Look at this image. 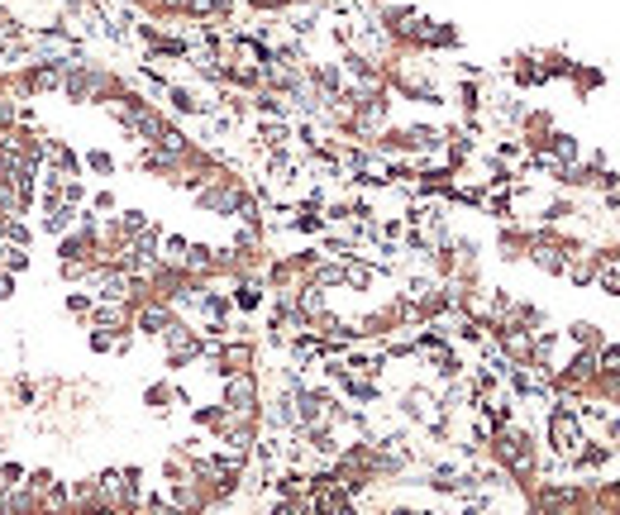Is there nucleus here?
<instances>
[{"mask_svg": "<svg viewBox=\"0 0 620 515\" xmlns=\"http://www.w3.org/2000/svg\"><path fill=\"white\" fill-rule=\"evenodd\" d=\"M587 429H583V415H577V405L568 401H549V415H544V448L549 458H573L577 448H583Z\"/></svg>", "mask_w": 620, "mask_h": 515, "instance_id": "nucleus-1", "label": "nucleus"}, {"mask_svg": "<svg viewBox=\"0 0 620 515\" xmlns=\"http://www.w3.org/2000/svg\"><path fill=\"white\" fill-rule=\"evenodd\" d=\"M205 373L220 377V382L234 377V373H258V339H253V334H229L220 343H210Z\"/></svg>", "mask_w": 620, "mask_h": 515, "instance_id": "nucleus-2", "label": "nucleus"}, {"mask_svg": "<svg viewBox=\"0 0 620 515\" xmlns=\"http://www.w3.org/2000/svg\"><path fill=\"white\" fill-rule=\"evenodd\" d=\"M220 405L229 420H263V377L258 373H234L220 382Z\"/></svg>", "mask_w": 620, "mask_h": 515, "instance_id": "nucleus-3", "label": "nucleus"}, {"mask_svg": "<svg viewBox=\"0 0 620 515\" xmlns=\"http://www.w3.org/2000/svg\"><path fill=\"white\" fill-rule=\"evenodd\" d=\"M96 81H100V68L96 62H68L62 68V100H72V105H91L96 100Z\"/></svg>", "mask_w": 620, "mask_h": 515, "instance_id": "nucleus-4", "label": "nucleus"}, {"mask_svg": "<svg viewBox=\"0 0 620 515\" xmlns=\"http://www.w3.org/2000/svg\"><path fill=\"white\" fill-rule=\"evenodd\" d=\"M506 72H510V81H516V91H540V86H549V72H544V62H540V48L510 53V58H506Z\"/></svg>", "mask_w": 620, "mask_h": 515, "instance_id": "nucleus-5", "label": "nucleus"}, {"mask_svg": "<svg viewBox=\"0 0 620 515\" xmlns=\"http://www.w3.org/2000/svg\"><path fill=\"white\" fill-rule=\"evenodd\" d=\"M596 277H602V253H596L592 244L577 248V253L568 258V268H563V282L577 287V291H587V287H596Z\"/></svg>", "mask_w": 620, "mask_h": 515, "instance_id": "nucleus-6", "label": "nucleus"}, {"mask_svg": "<svg viewBox=\"0 0 620 515\" xmlns=\"http://www.w3.org/2000/svg\"><path fill=\"white\" fill-rule=\"evenodd\" d=\"M173 320H177V310L167 306V300H148V306L134 310V334H143V339H163L167 330H173Z\"/></svg>", "mask_w": 620, "mask_h": 515, "instance_id": "nucleus-7", "label": "nucleus"}, {"mask_svg": "<svg viewBox=\"0 0 620 515\" xmlns=\"http://www.w3.org/2000/svg\"><path fill=\"white\" fill-rule=\"evenodd\" d=\"M611 463H615V444H602V439H583V448L568 458L573 472H602Z\"/></svg>", "mask_w": 620, "mask_h": 515, "instance_id": "nucleus-8", "label": "nucleus"}, {"mask_svg": "<svg viewBox=\"0 0 620 515\" xmlns=\"http://www.w3.org/2000/svg\"><path fill=\"white\" fill-rule=\"evenodd\" d=\"M163 100L173 105V115H186V120H196V115H215V100H201V91H191V86H167Z\"/></svg>", "mask_w": 620, "mask_h": 515, "instance_id": "nucleus-9", "label": "nucleus"}, {"mask_svg": "<svg viewBox=\"0 0 620 515\" xmlns=\"http://www.w3.org/2000/svg\"><path fill=\"white\" fill-rule=\"evenodd\" d=\"M173 401H186V392H182L173 377H158V382L143 386V405H148L153 415H167V411H173Z\"/></svg>", "mask_w": 620, "mask_h": 515, "instance_id": "nucleus-10", "label": "nucleus"}, {"mask_svg": "<svg viewBox=\"0 0 620 515\" xmlns=\"http://www.w3.org/2000/svg\"><path fill=\"white\" fill-rule=\"evenodd\" d=\"M525 253H530V229L501 225L497 229V258H501V263H525Z\"/></svg>", "mask_w": 620, "mask_h": 515, "instance_id": "nucleus-11", "label": "nucleus"}, {"mask_svg": "<svg viewBox=\"0 0 620 515\" xmlns=\"http://www.w3.org/2000/svg\"><path fill=\"white\" fill-rule=\"evenodd\" d=\"M377 277H382V272H377L373 258H363V253L344 258V291H373Z\"/></svg>", "mask_w": 620, "mask_h": 515, "instance_id": "nucleus-12", "label": "nucleus"}, {"mask_svg": "<svg viewBox=\"0 0 620 515\" xmlns=\"http://www.w3.org/2000/svg\"><path fill=\"white\" fill-rule=\"evenodd\" d=\"M229 300H234V310H239V315H258L268 306V287L253 282V277H244V282H234Z\"/></svg>", "mask_w": 620, "mask_h": 515, "instance_id": "nucleus-13", "label": "nucleus"}, {"mask_svg": "<svg viewBox=\"0 0 620 515\" xmlns=\"http://www.w3.org/2000/svg\"><path fill=\"white\" fill-rule=\"evenodd\" d=\"M568 81H573L577 100H592V96H596V91H602V86H606V68H596V62H577Z\"/></svg>", "mask_w": 620, "mask_h": 515, "instance_id": "nucleus-14", "label": "nucleus"}, {"mask_svg": "<svg viewBox=\"0 0 620 515\" xmlns=\"http://www.w3.org/2000/svg\"><path fill=\"white\" fill-rule=\"evenodd\" d=\"M563 343H573V349H602L606 330L596 325V320H573V325L563 330Z\"/></svg>", "mask_w": 620, "mask_h": 515, "instance_id": "nucleus-15", "label": "nucleus"}, {"mask_svg": "<svg viewBox=\"0 0 620 515\" xmlns=\"http://www.w3.org/2000/svg\"><path fill=\"white\" fill-rule=\"evenodd\" d=\"M544 153H549L553 163H563V167H568V163H583V143H577V134H568V129H553Z\"/></svg>", "mask_w": 620, "mask_h": 515, "instance_id": "nucleus-16", "label": "nucleus"}, {"mask_svg": "<svg viewBox=\"0 0 620 515\" xmlns=\"http://www.w3.org/2000/svg\"><path fill=\"white\" fill-rule=\"evenodd\" d=\"M191 425L196 429H210V435H225V425H229V415H225V405L220 401H205V405H191Z\"/></svg>", "mask_w": 620, "mask_h": 515, "instance_id": "nucleus-17", "label": "nucleus"}, {"mask_svg": "<svg viewBox=\"0 0 620 515\" xmlns=\"http://www.w3.org/2000/svg\"><path fill=\"white\" fill-rule=\"evenodd\" d=\"M81 167H87V172H96V177H115V153H110V148H87V153H81Z\"/></svg>", "mask_w": 620, "mask_h": 515, "instance_id": "nucleus-18", "label": "nucleus"}, {"mask_svg": "<svg viewBox=\"0 0 620 515\" xmlns=\"http://www.w3.org/2000/svg\"><path fill=\"white\" fill-rule=\"evenodd\" d=\"M287 229L291 234H325L330 225H325V215H320V210H296L291 220H287Z\"/></svg>", "mask_w": 620, "mask_h": 515, "instance_id": "nucleus-19", "label": "nucleus"}, {"mask_svg": "<svg viewBox=\"0 0 620 515\" xmlns=\"http://www.w3.org/2000/svg\"><path fill=\"white\" fill-rule=\"evenodd\" d=\"M91 306H96L91 291H68V296H62V310H68L72 320H81V325L91 320Z\"/></svg>", "mask_w": 620, "mask_h": 515, "instance_id": "nucleus-20", "label": "nucleus"}, {"mask_svg": "<svg viewBox=\"0 0 620 515\" xmlns=\"http://www.w3.org/2000/svg\"><path fill=\"white\" fill-rule=\"evenodd\" d=\"M87 210L96 215V220H100V215H115V210H120V196H115L110 186H100V191H91V201H87Z\"/></svg>", "mask_w": 620, "mask_h": 515, "instance_id": "nucleus-21", "label": "nucleus"}, {"mask_svg": "<svg viewBox=\"0 0 620 515\" xmlns=\"http://www.w3.org/2000/svg\"><path fill=\"white\" fill-rule=\"evenodd\" d=\"M19 487H29L34 497H44L48 487H58V472H53V468H29V478L19 482Z\"/></svg>", "mask_w": 620, "mask_h": 515, "instance_id": "nucleus-22", "label": "nucleus"}, {"mask_svg": "<svg viewBox=\"0 0 620 515\" xmlns=\"http://www.w3.org/2000/svg\"><path fill=\"white\" fill-rule=\"evenodd\" d=\"M596 368H602V373H615V377H620V343H615V339H606L602 349H596Z\"/></svg>", "mask_w": 620, "mask_h": 515, "instance_id": "nucleus-23", "label": "nucleus"}, {"mask_svg": "<svg viewBox=\"0 0 620 515\" xmlns=\"http://www.w3.org/2000/svg\"><path fill=\"white\" fill-rule=\"evenodd\" d=\"M115 339H120V334H110V330H91V334H87V349H91V353H115Z\"/></svg>", "mask_w": 620, "mask_h": 515, "instance_id": "nucleus-24", "label": "nucleus"}, {"mask_svg": "<svg viewBox=\"0 0 620 515\" xmlns=\"http://www.w3.org/2000/svg\"><path fill=\"white\" fill-rule=\"evenodd\" d=\"M15 291H19L15 272H5V268H0V306H5V300H15Z\"/></svg>", "mask_w": 620, "mask_h": 515, "instance_id": "nucleus-25", "label": "nucleus"}, {"mask_svg": "<svg viewBox=\"0 0 620 515\" xmlns=\"http://www.w3.org/2000/svg\"><path fill=\"white\" fill-rule=\"evenodd\" d=\"M377 515H392V510H377Z\"/></svg>", "mask_w": 620, "mask_h": 515, "instance_id": "nucleus-26", "label": "nucleus"}, {"mask_svg": "<svg viewBox=\"0 0 620 515\" xmlns=\"http://www.w3.org/2000/svg\"><path fill=\"white\" fill-rule=\"evenodd\" d=\"M596 515H606V510H596Z\"/></svg>", "mask_w": 620, "mask_h": 515, "instance_id": "nucleus-27", "label": "nucleus"}]
</instances>
